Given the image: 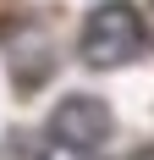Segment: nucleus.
I'll list each match as a JSON object with an SVG mask.
<instances>
[{"mask_svg": "<svg viewBox=\"0 0 154 160\" xmlns=\"http://www.w3.org/2000/svg\"><path fill=\"white\" fill-rule=\"evenodd\" d=\"M143 50H149V28H143L138 6H121V0L94 6L88 22H83V33H77V55H83L88 66H99V72L138 61Z\"/></svg>", "mask_w": 154, "mask_h": 160, "instance_id": "nucleus-1", "label": "nucleus"}, {"mask_svg": "<svg viewBox=\"0 0 154 160\" xmlns=\"http://www.w3.org/2000/svg\"><path fill=\"white\" fill-rule=\"evenodd\" d=\"M110 132H116V116L99 94H66L44 122V144L66 149V155H94Z\"/></svg>", "mask_w": 154, "mask_h": 160, "instance_id": "nucleus-2", "label": "nucleus"}, {"mask_svg": "<svg viewBox=\"0 0 154 160\" xmlns=\"http://www.w3.org/2000/svg\"><path fill=\"white\" fill-rule=\"evenodd\" d=\"M127 160H154V144H143V149H132Z\"/></svg>", "mask_w": 154, "mask_h": 160, "instance_id": "nucleus-3", "label": "nucleus"}, {"mask_svg": "<svg viewBox=\"0 0 154 160\" xmlns=\"http://www.w3.org/2000/svg\"><path fill=\"white\" fill-rule=\"evenodd\" d=\"M149 6H154V0H149Z\"/></svg>", "mask_w": 154, "mask_h": 160, "instance_id": "nucleus-4", "label": "nucleus"}]
</instances>
